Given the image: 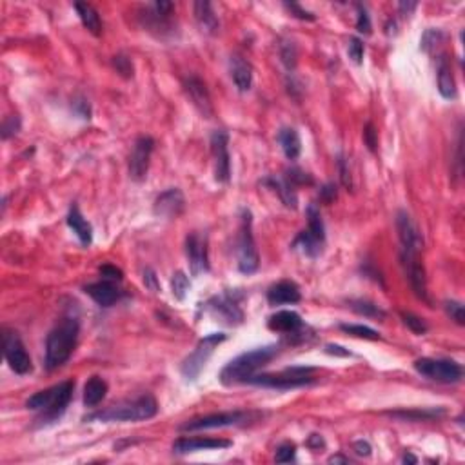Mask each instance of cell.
Returning <instances> with one entry per match:
<instances>
[{
	"label": "cell",
	"mask_w": 465,
	"mask_h": 465,
	"mask_svg": "<svg viewBox=\"0 0 465 465\" xmlns=\"http://www.w3.org/2000/svg\"><path fill=\"white\" fill-rule=\"evenodd\" d=\"M264 186L271 187L274 193H278L280 200L284 202V206L289 209H296L298 207V196L294 191V186L285 177H267L262 182Z\"/></svg>",
	"instance_id": "26"
},
{
	"label": "cell",
	"mask_w": 465,
	"mask_h": 465,
	"mask_svg": "<svg viewBox=\"0 0 465 465\" xmlns=\"http://www.w3.org/2000/svg\"><path fill=\"white\" fill-rule=\"evenodd\" d=\"M108 392V383L100 377H91L84 386V406L95 407L106 398Z\"/></svg>",
	"instance_id": "32"
},
{
	"label": "cell",
	"mask_w": 465,
	"mask_h": 465,
	"mask_svg": "<svg viewBox=\"0 0 465 465\" xmlns=\"http://www.w3.org/2000/svg\"><path fill=\"white\" fill-rule=\"evenodd\" d=\"M75 10L79 13L84 28H86L89 33H93L95 37H100V35H102V20H100V15H98L93 6L86 4V2H77V4H75Z\"/></svg>",
	"instance_id": "33"
},
{
	"label": "cell",
	"mask_w": 465,
	"mask_h": 465,
	"mask_svg": "<svg viewBox=\"0 0 465 465\" xmlns=\"http://www.w3.org/2000/svg\"><path fill=\"white\" fill-rule=\"evenodd\" d=\"M323 244H325V240H320L319 236H314L313 233H309V231H302V233L294 238L291 247H293L294 251L304 253V255L309 256V258H316V256L322 255Z\"/></svg>",
	"instance_id": "29"
},
{
	"label": "cell",
	"mask_w": 465,
	"mask_h": 465,
	"mask_svg": "<svg viewBox=\"0 0 465 465\" xmlns=\"http://www.w3.org/2000/svg\"><path fill=\"white\" fill-rule=\"evenodd\" d=\"M349 307L353 309L354 313L362 314V316H368V319H386V311L378 307L377 304H372L369 300H351L349 302Z\"/></svg>",
	"instance_id": "34"
},
{
	"label": "cell",
	"mask_w": 465,
	"mask_h": 465,
	"mask_svg": "<svg viewBox=\"0 0 465 465\" xmlns=\"http://www.w3.org/2000/svg\"><path fill=\"white\" fill-rule=\"evenodd\" d=\"M325 353L336 354V357H351V353L345 351L342 345H333V343H331V345H325Z\"/></svg>",
	"instance_id": "57"
},
{
	"label": "cell",
	"mask_w": 465,
	"mask_h": 465,
	"mask_svg": "<svg viewBox=\"0 0 465 465\" xmlns=\"http://www.w3.org/2000/svg\"><path fill=\"white\" fill-rule=\"evenodd\" d=\"M211 153L215 162L216 182L225 184L231 178V157H229V137L225 131H215L211 135Z\"/></svg>",
	"instance_id": "14"
},
{
	"label": "cell",
	"mask_w": 465,
	"mask_h": 465,
	"mask_svg": "<svg viewBox=\"0 0 465 465\" xmlns=\"http://www.w3.org/2000/svg\"><path fill=\"white\" fill-rule=\"evenodd\" d=\"M79 320L75 316L62 319L55 325L46 340V368L49 371L60 368L68 362L79 340Z\"/></svg>",
	"instance_id": "1"
},
{
	"label": "cell",
	"mask_w": 465,
	"mask_h": 465,
	"mask_svg": "<svg viewBox=\"0 0 465 465\" xmlns=\"http://www.w3.org/2000/svg\"><path fill=\"white\" fill-rule=\"evenodd\" d=\"M229 69L231 79L238 88V91H242V93L249 91L251 86H253V68H251L249 62L240 55H233L229 60Z\"/></svg>",
	"instance_id": "24"
},
{
	"label": "cell",
	"mask_w": 465,
	"mask_h": 465,
	"mask_svg": "<svg viewBox=\"0 0 465 465\" xmlns=\"http://www.w3.org/2000/svg\"><path fill=\"white\" fill-rule=\"evenodd\" d=\"M155 140L151 137H138L129 155V177L135 182H142L149 171Z\"/></svg>",
	"instance_id": "13"
},
{
	"label": "cell",
	"mask_w": 465,
	"mask_h": 465,
	"mask_svg": "<svg viewBox=\"0 0 465 465\" xmlns=\"http://www.w3.org/2000/svg\"><path fill=\"white\" fill-rule=\"evenodd\" d=\"M206 311L216 322L235 328L244 322V311L240 307V294L225 291L206 302Z\"/></svg>",
	"instance_id": "8"
},
{
	"label": "cell",
	"mask_w": 465,
	"mask_h": 465,
	"mask_svg": "<svg viewBox=\"0 0 465 465\" xmlns=\"http://www.w3.org/2000/svg\"><path fill=\"white\" fill-rule=\"evenodd\" d=\"M446 311L447 314L450 316V320H455L458 325H464L465 323V309L460 302H455V300H450V302H446Z\"/></svg>",
	"instance_id": "43"
},
{
	"label": "cell",
	"mask_w": 465,
	"mask_h": 465,
	"mask_svg": "<svg viewBox=\"0 0 465 465\" xmlns=\"http://www.w3.org/2000/svg\"><path fill=\"white\" fill-rule=\"evenodd\" d=\"M340 329L343 333L351 334L354 338H363V340H380V334L374 329L368 325H360V323H340Z\"/></svg>",
	"instance_id": "37"
},
{
	"label": "cell",
	"mask_w": 465,
	"mask_h": 465,
	"mask_svg": "<svg viewBox=\"0 0 465 465\" xmlns=\"http://www.w3.org/2000/svg\"><path fill=\"white\" fill-rule=\"evenodd\" d=\"M267 328L276 333L298 334L300 329L304 328V320L296 311H278L271 314L267 320Z\"/></svg>",
	"instance_id": "22"
},
{
	"label": "cell",
	"mask_w": 465,
	"mask_h": 465,
	"mask_svg": "<svg viewBox=\"0 0 465 465\" xmlns=\"http://www.w3.org/2000/svg\"><path fill=\"white\" fill-rule=\"evenodd\" d=\"M144 284H146L147 289H151L153 293H158V291H160L157 274H155L153 269H146V273H144Z\"/></svg>",
	"instance_id": "53"
},
{
	"label": "cell",
	"mask_w": 465,
	"mask_h": 465,
	"mask_svg": "<svg viewBox=\"0 0 465 465\" xmlns=\"http://www.w3.org/2000/svg\"><path fill=\"white\" fill-rule=\"evenodd\" d=\"M86 294H89L91 298L97 302L100 307H111L122 298V291L118 289L117 282H111V280H100V282H95V284H89L84 287Z\"/></svg>",
	"instance_id": "20"
},
{
	"label": "cell",
	"mask_w": 465,
	"mask_h": 465,
	"mask_svg": "<svg viewBox=\"0 0 465 465\" xmlns=\"http://www.w3.org/2000/svg\"><path fill=\"white\" fill-rule=\"evenodd\" d=\"M184 209H186V198H184V193L178 187H169L164 193H160L155 200V206H153L155 215L167 218V220L180 216Z\"/></svg>",
	"instance_id": "18"
},
{
	"label": "cell",
	"mask_w": 465,
	"mask_h": 465,
	"mask_svg": "<svg viewBox=\"0 0 465 465\" xmlns=\"http://www.w3.org/2000/svg\"><path fill=\"white\" fill-rule=\"evenodd\" d=\"M158 412V404L151 395H142L135 400L118 401L115 406L86 417V421H140L149 420Z\"/></svg>",
	"instance_id": "4"
},
{
	"label": "cell",
	"mask_w": 465,
	"mask_h": 465,
	"mask_svg": "<svg viewBox=\"0 0 465 465\" xmlns=\"http://www.w3.org/2000/svg\"><path fill=\"white\" fill-rule=\"evenodd\" d=\"M397 229L401 244V253L421 255V251H424V236H421V231L417 225V222L412 220V216L407 211H398Z\"/></svg>",
	"instance_id": "12"
},
{
	"label": "cell",
	"mask_w": 465,
	"mask_h": 465,
	"mask_svg": "<svg viewBox=\"0 0 465 465\" xmlns=\"http://www.w3.org/2000/svg\"><path fill=\"white\" fill-rule=\"evenodd\" d=\"M186 255L189 260V269L193 276L209 271V256H207V236L202 233H191L186 238Z\"/></svg>",
	"instance_id": "15"
},
{
	"label": "cell",
	"mask_w": 465,
	"mask_h": 465,
	"mask_svg": "<svg viewBox=\"0 0 465 465\" xmlns=\"http://www.w3.org/2000/svg\"><path fill=\"white\" fill-rule=\"evenodd\" d=\"M353 449L357 450V455H360V456H369V455H371V446H369V442H366V440L354 442Z\"/></svg>",
	"instance_id": "56"
},
{
	"label": "cell",
	"mask_w": 465,
	"mask_h": 465,
	"mask_svg": "<svg viewBox=\"0 0 465 465\" xmlns=\"http://www.w3.org/2000/svg\"><path fill=\"white\" fill-rule=\"evenodd\" d=\"M280 351V345L271 343L264 348H256L253 351L242 353L240 357L233 358L227 366L220 371V382L224 386H236L245 383L253 374H256L258 369H262L265 363H269Z\"/></svg>",
	"instance_id": "2"
},
{
	"label": "cell",
	"mask_w": 465,
	"mask_h": 465,
	"mask_svg": "<svg viewBox=\"0 0 465 465\" xmlns=\"http://www.w3.org/2000/svg\"><path fill=\"white\" fill-rule=\"evenodd\" d=\"M363 142H366V146L369 147V151H377V146H378V131L374 129V126H372L371 122L366 126V129H363Z\"/></svg>",
	"instance_id": "48"
},
{
	"label": "cell",
	"mask_w": 465,
	"mask_h": 465,
	"mask_svg": "<svg viewBox=\"0 0 465 465\" xmlns=\"http://www.w3.org/2000/svg\"><path fill=\"white\" fill-rule=\"evenodd\" d=\"M19 131H20V118L15 117V115H13V117H8L4 122H2V138H4V140L15 137Z\"/></svg>",
	"instance_id": "46"
},
{
	"label": "cell",
	"mask_w": 465,
	"mask_h": 465,
	"mask_svg": "<svg viewBox=\"0 0 465 465\" xmlns=\"http://www.w3.org/2000/svg\"><path fill=\"white\" fill-rule=\"evenodd\" d=\"M307 447L313 450V453H319L320 449L325 447V442H323V438L320 435H311L307 440Z\"/></svg>",
	"instance_id": "55"
},
{
	"label": "cell",
	"mask_w": 465,
	"mask_h": 465,
	"mask_svg": "<svg viewBox=\"0 0 465 465\" xmlns=\"http://www.w3.org/2000/svg\"><path fill=\"white\" fill-rule=\"evenodd\" d=\"M195 19L202 28V31H206V33L215 35L220 30V20L216 17L211 2H204V0L195 2Z\"/></svg>",
	"instance_id": "27"
},
{
	"label": "cell",
	"mask_w": 465,
	"mask_h": 465,
	"mask_svg": "<svg viewBox=\"0 0 465 465\" xmlns=\"http://www.w3.org/2000/svg\"><path fill=\"white\" fill-rule=\"evenodd\" d=\"M357 10H358V19H357L358 33L369 35L371 33V19H369L368 10H366L362 4H357Z\"/></svg>",
	"instance_id": "45"
},
{
	"label": "cell",
	"mask_w": 465,
	"mask_h": 465,
	"mask_svg": "<svg viewBox=\"0 0 465 465\" xmlns=\"http://www.w3.org/2000/svg\"><path fill=\"white\" fill-rule=\"evenodd\" d=\"M302 298L300 287L294 282H278L267 291V302L271 305H285V304H296Z\"/></svg>",
	"instance_id": "23"
},
{
	"label": "cell",
	"mask_w": 465,
	"mask_h": 465,
	"mask_svg": "<svg viewBox=\"0 0 465 465\" xmlns=\"http://www.w3.org/2000/svg\"><path fill=\"white\" fill-rule=\"evenodd\" d=\"M305 215H307L309 222L307 227L309 233H313L314 236H319L320 240H325V227H323V220L319 207L314 206V204H311V206L307 207V211H305Z\"/></svg>",
	"instance_id": "35"
},
{
	"label": "cell",
	"mask_w": 465,
	"mask_h": 465,
	"mask_svg": "<svg viewBox=\"0 0 465 465\" xmlns=\"http://www.w3.org/2000/svg\"><path fill=\"white\" fill-rule=\"evenodd\" d=\"M173 10H175V6L171 2H155V4L147 6L146 15H142L147 30L157 33L158 37H166V33L173 30Z\"/></svg>",
	"instance_id": "16"
},
{
	"label": "cell",
	"mask_w": 465,
	"mask_h": 465,
	"mask_svg": "<svg viewBox=\"0 0 465 465\" xmlns=\"http://www.w3.org/2000/svg\"><path fill=\"white\" fill-rule=\"evenodd\" d=\"M100 274L104 276V280H111V282H120L122 280V271L115 267V265H102L100 267Z\"/></svg>",
	"instance_id": "51"
},
{
	"label": "cell",
	"mask_w": 465,
	"mask_h": 465,
	"mask_svg": "<svg viewBox=\"0 0 465 465\" xmlns=\"http://www.w3.org/2000/svg\"><path fill=\"white\" fill-rule=\"evenodd\" d=\"M444 39H446V33L442 30H427L426 33H424V37H421V49L424 51H431V49H435L436 46H440L442 42H444Z\"/></svg>",
	"instance_id": "40"
},
{
	"label": "cell",
	"mask_w": 465,
	"mask_h": 465,
	"mask_svg": "<svg viewBox=\"0 0 465 465\" xmlns=\"http://www.w3.org/2000/svg\"><path fill=\"white\" fill-rule=\"evenodd\" d=\"M284 6H285V8H287L289 11H291V13H293L294 17H296V19H300V20H314L313 13H311V11H307V10H304V8H302V6H300V4H296V2H284Z\"/></svg>",
	"instance_id": "50"
},
{
	"label": "cell",
	"mask_w": 465,
	"mask_h": 465,
	"mask_svg": "<svg viewBox=\"0 0 465 465\" xmlns=\"http://www.w3.org/2000/svg\"><path fill=\"white\" fill-rule=\"evenodd\" d=\"M415 369L421 377L438 383H456L464 377V369L455 360L446 358H420L415 362Z\"/></svg>",
	"instance_id": "9"
},
{
	"label": "cell",
	"mask_w": 465,
	"mask_h": 465,
	"mask_svg": "<svg viewBox=\"0 0 465 465\" xmlns=\"http://www.w3.org/2000/svg\"><path fill=\"white\" fill-rule=\"evenodd\" d=\"M278 144L289 160H296L302 151V140L294 128H282L278 131Z\"/></svg>",
	"instance_id": "30"
},
{
	"label": "cell",
	"mask_w": 465,
	"mask_h": 465,
	"mask_svg": "<svg viewBox=\"0 0 465 465\" xmlns=\"http://www.w3.org/2000/svg\"><path fill=\"white\" fill-rule=\"evenodd\" d=\"M285 178H287L293 186H304V184H313L311 177H309L307 173L300 171V169H289L285 173Z\"/></svg>",
	"instance_id": "47"
},
{
	"label": "cell",
	"mask_w": 465,
	"mask_h": 465,
	"mask_svg": "<svg viewBox=\"0 0 465 465\" xmlns=\"http://www.w3.org/2000/svg\"><path fill=\"white\" fill-rule=\"evenodd\" d=\"M320 200H322L323 204H331V202L336 200V187H334L333 184L323 186L322 189H320Z\"/></svg>",
	"instance_id": "54"
},
{
	"label": "cell",
	"mask_w": 465,
	"mask_h": 465,
	"mask_svg": "<svg viewBox=\"0 0 465 465\" xmlns=\"http://www.w3.org/2000/svg\"><path fill=\"white\" fill-rule=\"evenodd\" d=\"M184 89H186L187 97L191 98L193 106L200 111V115H204L206 118H211V115H213V104H211V97L206 84L202 82L198 77H189V79L184 80Z\"/></svg>",
	"instance_id": "21"
},
{
	"label": "cell",
	"mask_w": 465,
	"mask_h": 465,
	"mask_svg": "<svg viewBox=\"0 0 465 465\" xmlns=\"http://www.w3.org/2000/svg\"><path fill=\"white\" fill-rule=\"evenodd\" d=\"M391 418H398L404 421H431L446 417V409H409V411H389L386 412Z\"/></svg>",
	"instance_id": "31"
},
{
	"label": "cell",
	"mask_w": 465,
	"mask_h": 465,
	"mask_svg": "<svg viewBox=\"0 0 465 465\" xmlns=\"http://www.w3.org/2000/svg\"><path fill=\"white\" fill-rule=\"evenodd\" d=\"M191 284H189V278L186 276V273H182V271H177V273L173 274L171 278V291L173 296L177 300H184L186 298L187 291H189Z\"/></svg>",
	"instance_id": "38"
},
{
	"label": "cell",
	"mask_w": 465,
	"mask_h": 465,
	"mask_svg": "<svg viewBox=\"0 0 465 465\" xmlns=\"http://www.w3.org/2000/svg\"><path fill=\"white\" fill-rule=\"evenodd\" d=\"M436 75H438V91H440L442 97L447 98V100L456 98V95H458V91H456V82L446 55H442L438 62H436Z\"/></svg>",
	"instance_id": "25"
},
{
	"label": "cell",
	"mask_w": 465,
	"mask_h": 465,
	"mask_svg": "<svg viewBox=\"0 0 465 465\" xmlns=\"http://www.w3.org/2000/svg\"><path fill=\"white\" fill-rule=\"evenodd\" d=\"M73 108H75V113L79 115L80 118H89V115H91V109H89V104L86 98H77L73 102Z\"/></svg>",
	"instance_id": "52"
},
{
	"label": "cell",
	"mask_w": 465,
	"mask_h": 465,
	"mask_svg": "<svg viewBox=\"0 0 465 465\" xmlns=\"http://www.w3.org/2000/svg\"><path fill=\"white\" fill-rule=\"evenodd\" d=\"M113 68L117 69L118 75H122L124 79H131L133 77V62L126 55H117L113 57Z\"/></svg>",
	"instance_id": "41"
},
{
	"label": "cell",
	"mask_w": 465,
	"mask_h": 465,
	"mask_svg": "<svg viewBox=\"0 0 465 465\" xmlns=\"http://www.w3.org/2000/svg\"><path fill=\"white\" fill-rule=\"evenodd\" d=\"M349 458H345V456H342V455H336V456H331V458H329V464H349Z\"/></svg>",
	"instance_id": "59"
},
{
	"label": "cell",
	"mask_w": 465,
	"mask_h": 465,
	"mask_svg": "<svg viewBox=\"0 0 465 465\" xmlns=\"http://www.w3.org/2000/svg\"><path fill=\"white\" fill-rule=\"evenodd\" d=\"M400 316H401V322L406 323L407 328L411 329L415 334H426L427 331H429V325H427L426 320L420 319V316H417V314L401 313Z\"/></svg>",
	"instance_id": "39"
},
{
	"label": "cell",
	"mask_w": 465,
	"mask_h": 465,
	"mask_svg": "<svg viewBox=\"0 0 465 465\" xmlns=\"http://www.w3.org/2000/svg\"><path fill=\"white\" fill-rule=\"evenodd\" d=\"M73 391L75 382L68 380V382H62L59 386L44 389V391L35 392L33 397L26 401V407L40 412V424H53L66 412L69 401L73 398Z\"/></svg>",
	"instance_id": "3"
},
{
	"label": "cell",
	"mask_w": 465,
	"mask_h": 465,
	"mask_svg": "<svg viewBox=\"0 0 465 465\" xmlns=\"http://www.w3.org/2000/svg\"><path fill=\"white\" fill-rule=\"evenodd\" d=\"M294 458H296V447L293 444H282L274 456V460L278 464H289V462H294Z\"/></svg>",
	"instance_id": "44"
},
{
	"label": "cell",
	"mask_w": 465,
	"mask_h": 465,
	"mask_svg": "<svg viewBox=\"0 0 465 465\" xmlns=\"http://www.w3.org/2000/svg\"><path fill=\"white\" fill-rule=\"evenodd\" d=\"M225 338L227 336H225L224 333H211L196 343L195 351H193L189 357H186V360H184L180 366L182 377L186 378L187 382H196V378L200 377L202 369L206 368V363L211 358V354L215 353V349L218 348L222 342H225Z\"/></svg>",
	"instance_id": "7"
},
{
	"label": "cell",
	"mask_w": 465,
	"mask_h": 465,
	"mask_svg": "<svg viewBox=\"0 0 465 465\" xmlns=\"http://www.w3.org/2000/svg\"><path fill=\"white\" fill-rule=\"evenodd\" d=\"M338 171H340V180H342L343 187L351 189V187H353V180H351V171H349L348 160H345L342 155L338 157Z\"/></svg>",
	"instance_id": "49"
},
{
	"label": "cell",
	"mask_w": 465,
	"mask_h": 465,
	"mask_svg": "<svg viewBox=\"0 0 465 465\" xmlns=\"http://www.w3.org/2000/svg\"><path fill=\"white\" fill-rule=\"evenodd\" d=\"M404 462H406V464H418V458L417 456L409 455V453H406V455H404Z\"/></svg>",
	"instance_id": "60"
},
{
	"label": "cell",
	"mask_w": 465,
	"mask_h": 465,
	"mask_svg": "<svg viewBox=\"0 0 465 465\" xmlns=\"http://www.w3.org/2000/svg\"><path fill=\"white\" fill-rule=\"evenodd\" d=\"M417 2H400V4H398V10L401 11V13H404V15H411L412 11L417 10Z\"/></svg>",
	"instance_id": "58"
},
{
	"label": "cell",
	"mask_w": 465,
	"mask_h": 465,
	"mask_svg": "<svg viewBox=\"0 0 465 465\" xmlns=\"http://www.w3.org/2000/svg\"><path fill=\"white\" fill-rule=\"evenodd\" d=\"M236 258L238 269L244 274H253L260 265L258 249H256L255 236H253V215L249 209L242 211L238 238H236Z\"/></svg>",
	"instance_id": "6"
},
{
	"label": "cell",
	"mask_w": 465,
	"mask_h": 465,
	"mask_svg": "<svg viewBox=\"0 0 465 465\" xmlns=\"http://www.w3.org/2000/svg\"><path fill=\"white\" fill-rule=\"evenodd\" d=\"M348 53L349 59L353 60L354 64H362L363 62V42L358 37H353V39H349V46H348Z\"/></svg>",
	"instance_id": "42"
},
{
	"label": "cell",
	"mask_w": 465,
	"mask_h": 465,
	"mask_svg": "<svg viewBox=\"0 0 465 465\" xmlns=\"http://www.w3.org/2000/svg\"><path fill=\"white\" fill-rule=\"evenodd\" d=\"M2 348H4L6 362L10 363V368L17 374L31 372V369H33L31 357L28 354L24 343H22V340H20V336L15 331H4V334H2Z\"/></svg>",
	"instance_id": "11"
},
{
	"label": "cell",
	"mask_w": 465,
	"mask_h": 465,
	"mask_svg": "<svg viewBox=\"0 0 465 465\" xmlns=\"http://www.w3.org/2000/svg\"><path fill=\"white\" fill-rule=\"evenodd\" d=\"M233 446V442L220 440V438H207V436H184L178 438L173 444V453L175 455H189L196 450H213V449H227Z\"/></svg>",
	"instance_id": "19"
},
{
	"label": "cell",
	"mask_w": 465,
	"mask_h": 465,
	"mask_svg": "<svg viewBox=\"0 0 465 465\" xmlns=\"http://www.w3.org/2000/svg\"><path fill=\"white\" fill-rule=\"evenodd\" d=\"M401 265H404V271H406L407 278H409V284L411 289L415 291L418 298H421L424 302H429V296H427V278H426V269H424V264H421L420 255H411V253H400Z\"/></svg>",
	"instance_id": "17"
},
{
	"label": "cell",
	"mask_w": 465,
	"mask_h": 465,
	"mask_svg": "<svg viewBox=\"0 0 465 465\" xmlns=\"http://www.w3.org/2000/svg\"><path fill=\"white\" fill-rule=\"evenodd\" d=\"M280 59L284 62L285 68L289 71H293L296 68V62H298V49L291 39H284L282 44H280Z\"/></svg>",
	"instance_id": "36"
},
{
	"label": "cell",
	"mask_w": 465,
	"mask_h": 465,
	"mask_svg": "<svg viewBox=\"0 0 465 465\" xmlns=\"http://www.w3.org/2000/svg\"><path fill=\"white\" fill-rule=\"evenodd\" d=\"M251 418H253V415L245 411L216 412V415H207V417L187 420L186 424H182L178 429L186 433H193V431H204V429H216V427L242 426L245 421H249Z\"/></svg>",
	"instance_id": "10"
},
{
	"label": "cell",
	"mask_w": 465,
	"mask_h": 465,
	"mask_svg": "<svg viewBox=\"0 0 465 465\" xmlns=\"http://www.w3.org/2000/svg\"><path fill=\"white\" fill-rule=\"evenodd\" d=\"M68 225L71 227V231H73L75 235L79 236V240L82 242L84 245H91V242H93V227H91V224L84 218L79 206H75V204L71 206V209H69L68 213Z\"/></svg>",
	"instance_id": "28"
},
{
	"label": "cell",
	"mask_w": 465,
	"mask_h": 465,
	"mask_svg": "<svg viewBox=\"0 0 465 465\" xmlns=\"http://www.w3.org/2000/svg\"><path fill=\"white\" fill-rule=\"evenodd\" d=\"M313 368H287L280 372H264V374H253L245 383L258 387H269V389H280L287 391L294 387L309 386L314 382Z\"/></svg>",
	"instance_id": "5"
}]
</instances>
